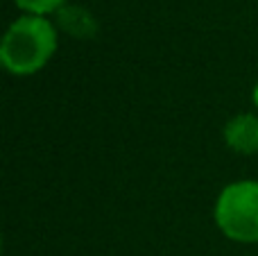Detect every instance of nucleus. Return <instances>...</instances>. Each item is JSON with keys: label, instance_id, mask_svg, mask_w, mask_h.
Listing matches in <instances>:
<instances>
[{"label": "nucleus", "instance_id": "5", "mask_svg": "<svg viewBox=\"0 0 258 256\" xmlns=\"http://www.w3.org/2000/svg\"><path fill=\"white\" fill-rule=\"evenodd\" d=\"M18 9L32 16H48V14H57L61 7H66L68 0H14Z\"/></svg>", "mask_w": 258, "mask_h": 256}, {"label": "nucleus", "instance_id": "1", "mask_svg": "<svg viewBox=\"0 0 258 256\" xmlns=\"http://www.w3.org/2000/svg\"><path fill=\"white\" fill-rule=\"evenodd\" d=\"M57 27L48 16L23 14L7 27L0 43V61L16 77L39 73L57 52Z\"/></svg>", "mask_w": 258, "mask_h": 256}, {"label": "nucleus", "instance_id": "6", "mask_svg": "<svg viewBox=\"0 0 258 256\" xmlns=\"http://www.w3.org/2000/svg\"><path fill=\"white\" fill-rule=\"evenodd\" d=\"M251 100H254V104L258 107V84L254 86V93H251Z\"/></svg>", "mask_w": 258, "mask_h": 256}, {"label": "nucleus", "instance_id": "3", "mask_svg": "<svg viewBox=\"0 0 258 256\" xmlns=\"http://www.w3.org/2000/svg\"><path fill=\"white\" fill-rule=\"evenodd\" d=\"M224 143L238 154H258V113H238L224 125Z\"/></svg>", "mask_w": 258, "mask_h": 256}, {"label": "nucleus", "instance_id": "4", "mask_svg": "<svg viewBox=\"0 0 258 256\" xmlns=\"http://www.w3.org/2000/svg\"><path fill=\"white\" fill-rule=\"evenodd\" d=\"M59 23L66 27L68 32H73L75 36H91L95 32L93 16L89 12H84L82 7H61L57 12Z\"/></svg>", "mask_w": 258, "mask_h": 256}, {"label": "nucleus", "instance_id": "2", "mask_svg": "<svg viewBox=\"0 0 258 256\" xmlns=\"http://www.w3.org/2000/svg\"><path fill=\"white\" fill-rule=\"evenodd\" d=\"M215 225L233 243H258V181L240 179L224 186L215 200Z\"/></svg>", "mask_w": 258, "mask_h": 256}]
</instances>
